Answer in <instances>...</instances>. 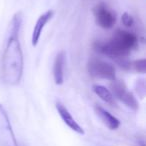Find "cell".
Returning <instances> with one entry per match:
<instances>
[{
  "label": "cell",
  "mask_w": 146,
  "mask_h": 146,
  "mask_svg": "<svg viewBox=\"0 0 146 146\" xmlns=\"http://www.w3.org/2000/svg\"><path fill=\"white\" fill-rule=\"evenodd\" d=\"M22 25V13L16 12L9 23L5 47L2 55L1 74L4 83L17 85L23 75V53L19 40Z\"/></svg>",
  "instance_id": "6da1fadb"
},
{
  "label": "cell",
  "mask_w": 146,
  "mask_h": 146,
  "mask_svg": "<svg viewBox=\"0 0 146 146\" xmlns=\"http://www.w3.org/2000/svg\"><path fill=\"white\" fill-rule=\"evenodd\" d=\"M138 39L134 33L118 29L109 41H96L93 44L95 51L112 58H126L132 49L137 46Z\"/></svg>",
  "instance_id": "7a4b0ae2"
},
{
  "label": "cell",
  "mask_w": 146,
  "mask_h": 146,
  "mask_svg": "<svg viewBox=\"0 0 146 146\" xmlns=\"http://www.w3.org/2000/svg\"><path fill=\"white\" fill-rule=\"evenodd\" d=\"M87 71L90 75L96 78L113 80L116 79L115 67L109 62L97 57H92L87 62Z\"/></svg>",
  "instance_id": "3957f363"
},
{
  "label": "cell",
  "mask_w": 146,
  "mask_h": 146,
  "mask_svg": "<svg viewBox=\"0 0 146 146\" xmlns=\"http://www.w3.org/2000/svg\"><path fill=\"white\" fill-rule=\"evenodd\" d=\"M0 146H18L10 120L2 104H0Z\"/></svg>",
  "instance_id": "277c9868"
},
{
  "label": "cell",
  "mask_w": 146,
  "mask_h": 146,
  "mask_svg": "<svg viewBox=\"0 0 146 146\" xmlns=\"http://www.w3.org/2000/svg\"><path fill=\"white\" fill-rule=\"evenodd\" d=\"M110 87H111V93L113 94V96H115L117 99L123 102L127 107H129L132 110L138 109L139 105H138L137 100L131 92L128 91L127 87H126L125 83L123 81L116 79L113 80L112 83L110 84Z\"/></svg>",
  "instance_id": "5b68a950"
},
{
  "label": "cell",
  "mask_w": 146,
  "mask_h": 146,
  "mask_svg": "<svg viewBox=\"0 0 146 146\" xmlns=\"http://www.w3.org/2000/svg\"><path fill=\"white\" fill-rule=\"evenodd\" d=\"M93 14L98 26L110 29L116 23V15L104 2H99L93 8Z\"/></svg>",
  "instance_id": "8992f818"
},
{
  "label": "cell",
  "mask_w": 146,
  "mask_h": 146,
  "mask_svg": "<svg viewBox=\"0 0 146 146\" xmlns=\"http://www.w3.org/2000/svg\"><path fill=\"white\" fill-rule=\"evenodd\" d=\"M53 15H54V11L48 10L45 13H43L42 15H40L39 18L37 19L36 23H35V25H34V28H33V31H32V36H31V44H32L33 47L37 46L45 25L51 20Z\"/></svg>",
  "instance_id": "52a82bcc"
},
{
  "label": "cell",
  "mask_w": 146,
  "mask_h": 146,
  "mask_svg": "<svg viewBox=\"0 0 146 146\" xmlns=\"http://www.w3.org/2000/svg\"><path fill=\"white\" fill-rule=\"evenodd\" d=\"M55 106H56V109H57V111H58V114L60 115L61 119L63 120V122H64L71 130L75 131L76 133H78V134H84L83 128L75 121V119L72 117V115H71V113L69 112V110L67 109L60 101H57Z\"/></svg>",
  "instance_id": "ba28073f"
},
{
  "label": "cell",
  "mask_w": 146,
  "mask_h": 146,
  "mask_svg": "<svg viewBox=\"0 0 146 146\" xmlns=\"http://www.w3.org/2000/svg\"><path fill=\"white\" fill-rule=\"evenodd\" d=\"M65 61H66V54L64 51H60L55 57L53 64V77L56 85H62L64 82Z\"/></svg>",
  "instance_id": "9c48e42d"
},
{
  "label": "cell",
  "mask_w": 146,
  "mask_h": 146,
  "mask_svg": "<svg viewBox=\"0 0 146 146\" xmlns=\"http://www.w3.org/2000/svg\"><path fill=\"white\" fill-rule=\"evenodd\" d=\"M94 110H95L98 117L101 119V121L103 122L110 130H116L119 128L120 121L115 116L112 115L110 112H108L107 110H105L103 107H101V106H99V105L94 106Z\"/></svg>",
  "instance_id": "30bf717a"
},
{
  "label": "cell",
  "mask_w": 146,
  "mask_h": 146,
  "mask_svg": "<svg viewBox=\"0 0 146 146\" xmlns=\"http://www.w3.org/2000/svg\"><path fill=\"white\" fill-rule=\"evenodd\" d=\"M93 89V92L100 98L101 100H103L104 102L108 104H113L114 103V96L113 94L111 93L109 89L105 87V86L102 85H98V84H95L92 87Z\"/></svg>",
  "instance_id": "8fae6325"
},
{
  "label": "cell",
  "mask_w": 146,
  "mask_h": 146,
  "mask_svg": "<svg viewBox=\"0 0 146 146\" xmlns=\"http://www.w3.org/2000/svg\"><path fill=\"white\" fill-rule=\"evenodd\" d=\"M133 68L136 72L138 73H145L146 72V59H137L134 60L133 62L130 63V68Z\"/></svg>",
  "instance_id": "7c38bea8"
},
{
  "label": "cell",
  "mask_w": 146,
  "mask_h": 146,
  "mask_svg": "<svg viewBox=\"0 0 146 146\" xmlns=\"http://www.w3.org/2000/svg\"><path fill=\"white\" fill-rule=\"evenodd\" d=\"M136 85H138V87L136 86V91H137V93L139 94L141 98H144V95H145V82H144V79L137 80Z\"/></svg>",
  "instance_id": "4fadbf2b"
},
{
  "label": "cell",
  "mask_w": 146,
  "mask_h": 146,
  "mask_svg": "<svg viewBox=\"0 0 146 146\" xmlns=\"http://www.w3.org/2000/svg\"><path fill=\"white\" fill-rule=\"evenodd\" d=\"M121 21H122V24L125 25L126 27H131L134 23V20H133V18H132V16L128 14L127 12H125V13L122 14Z\"/></svg>",
  "instance_id": "5bb4252c"
},
{
  "label": "cell",
  "mask_w": 146,
  "mask_h": 146,
  "mask_svg": "<svg viewBox=\"0 0 146 146\" xmlns=\"http://www.w3.org/2000/svg\"><path fill=\"white\" fill-rule=\"evenodd\" d=\"M141 146H144V145H141Z\"/></svg>",
  "instance_id": "9a60e30c"
}]
</instances>
